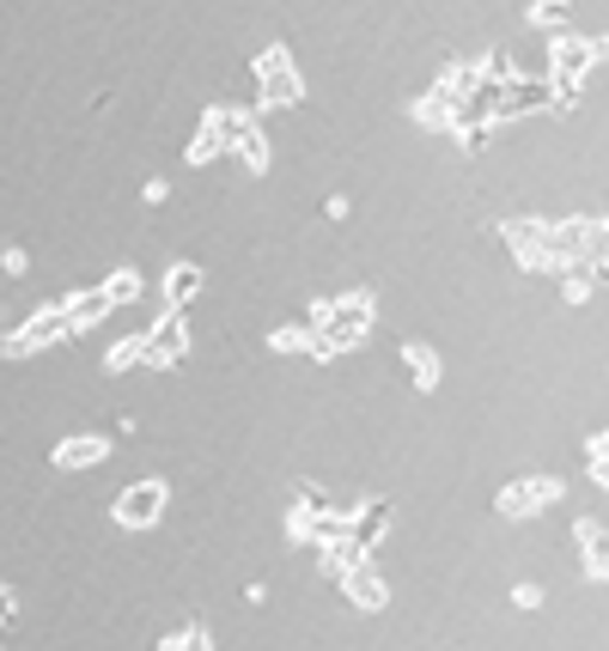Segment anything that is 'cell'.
Here are the masks:
<instances>
[{
  "mask_svg": "<svg viewBox=\"0 0 609 651\" xmlns=\"http://www.w3.org/2000/svg\"><path fill=\"white\" fill-rule=\"evenodd\" d=\"M104 456V444L98 439H80V444H62V463H98Z\"/></svg>",
  "mask_w": 609,
  "mask_h": 651,
  "instance_id": "2",
  "label": "cell"
},
{
  "mask_svg": "<svg viewBox=\"0 0 609 651\" xmlns=\"http://www.w3.org/2000/svg\"><path fill=\"white\" fill-rule=\"evenodd\" d=\"M512 597H518V609H536V603H543V591H536V585H518Z\"/></svg>",
  "mask_w": 609,
  "mask_h": 651,
  "instance_id": "3",
  "label": "cell"
},
{
  "mask_svg": "<svg viewBox=\"0 0 609 651\" xmlns=\"http://www.w3.org/2000/svg\"><path fill=\"white\" fill-rule=\"evenodd\" d=\"M117 518L122 523H153L159 518V487H134L129 506H117Z\"/></svg>",
  "mask_w": 609,
  "mask_h": 651,
  "instance_id": "1",
  "label": "cell"
}]
</instances>
